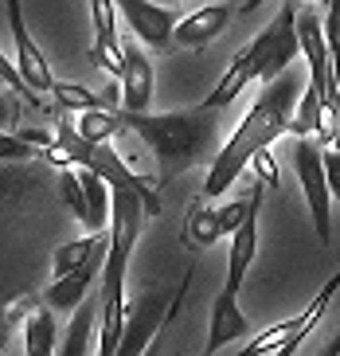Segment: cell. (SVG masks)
Here are the masks:
<instances>
[{"instance_id": "cell-1", "label": "cell", "mask_w": 340, "mask_h": 356, "mask_svg": "<svg viewBox=\"0 0 340 356\" xmlns=\"http://www.w3.org/2000/svg\"><path fill=\"white\" fill-rule=\"evenodd\" d=\"M301 95H305V90H301V79L289 71V67L278 79L262 83L254 106L243 114L235 134L227 137L223 145H219V153L211 157V172H207V180H204V200L223 196V192L250 168V161H254L262 149H270L282 134H289Z\"/></svg>"}, {"instance_id": "cell-2", "label": "cell", "mask_w": 340, "mask_h": 356, "mask_svg": "<svg viewBox=\"0 0 340 356\" xmlns=\"http://www.w3.org/2000/svg\"><path fill=\"white\" fill-rule=\"evenodd\" d=\"M219 114L200 102L196 110H172V114H149V110H122L125 129L141 137L149 153L156 157V188L172 184L180 172L196 168L216 153Z\"/></svg>"}, {"instance_id": "cell-3", "label": "cell", "mask_w": 340, "mask_h": 356, "mask_svg": "<svg viewBox=\"0 0 340 356\" xmlns=\"http://www.w3.org/2000/svg\"><path fill=\"white\" fill-rule=\"evenodd\" d=\"M145 216H149V204L137 188H113V223H110V254H106V270H102V329H98V353L102 356H118L125 333V270H129V259H133V247L141 239Z\"/></svg>"}, {"instance_id": "cell-4", "label": "cell", "mask_w": 340, "mask_h": 356, "mask_svg": "<svg viewBox=\"0 0 340 356\" xmlns=\"http://www.w3.org/2000/svg\"><path fill=\"white\" fill-rule=\"evenodd\" d=\"M298 55H301L298 8H293V4H282V12L270 20V28H262V32L231 59V67L223 71V79H219L216 90L204 98V106L227 110V106L235 102L243 90H250L254 83L262 86V83H270V79H278Z\"/></svg>"}, {"instance_id": "cell-5", "label": "cell", "mask_w": 340, "mask_h": 356, "mask_svg": "<svg viewBox=\"0 0 340 356\" xmlns=\"http://www.w3.org/2000/svg\"><path fill=\"white\" fill-rule=\"evenodd\" d=\"M55 134H59V145L71 153L74 165H86V168H94V172H102L113 188H137L145 196V204H149V216H161V196H156V184H149L145 177H137V172L125 165V157L110 145V141H90V137H83L79 129H74V122H59V126H55Z\"/></svg>"}, {"instance_id": "cell-6", "label": "cell", "mask_w": 340, "mask_h": 356, "mask_svg": "<svg viewBox=\"0 0 340 356\" xmlns=\"http://www.w3.org/2000/svg\"><path fill=\"white\" fill-rule=\"evenodd\" d=\"M293 172H298L301 192H305V204H309L317 243L329 247L332 243V188H329L325 153L313 145V137H298V141H293Z\"/></svg>"}, {"instance_id": "cell-7", "label": "cell", "mask_w": 340, "mask_h": 356, "mask_svg": "<svg viewBox=\"0 0 340 356\" xmlns=\"http://www.w3.org/2000/svg\"><path fill=\"white\" fill-rule=\"evenodd\" d=\"M337 290H340V270L332 274L325 286H321L317 298H313V302L305 305L298 317H289V321L274 325V329H266V333H258L254 341L243 348V356H289V353H298V345L313 333V325H317L321 317H325V309L332 305Z\"/></svg>"}, {"instance_id": "cell-8", "label": "cell", "mask_w": 340, "mask_h": 356, "mask_svg": "<svg viewBox=\"0 0 340 356\" xmlns=\"http://www.w3.org/2000/svg\"><path fill=\"white\" fill-rule=\"evenodd\" d=\"M180 305V293L172 298H156V293H141L133 305H129V317H125V333L122 345H118V356H141L149 348V341L156 337V329L172 317V309Z\"/></svg>"}, {"instance_id": "cell-9", "label": "cell", "mask_w": 340, "mask_h": 356, "mask_svg": "<svg viewBox=\"0 0 340 356\" xmlns=\"http://www.w3.org/2000/svg\"><path fill=\"white\" fill-rule=\"evenodd\" d=\"M125 24L133 28V35L145 43V47H156L165 51L168 43L176 40V12L168 4H156V0H118Z\"/></svg>"}, {"instance_id": "cell-10", "label": "cell", "mask_w": 340, "mask_h": 356, "mask_svg": "<svg viewBox=\"0 0 340 356\" xmlns=\"http://www.w3.org/2000/svg\"><path fill=\"white\" fill-rule=\"evenodd\" d=\"M4 12H8V28H12V43H16V67L24 71V79H28L35 90H51L55 79H51V67H47V59H43L40 43L31 40L28 24H24V0H4Z\"/></svg>"}, {"instance_id": "cell-11", "label": "cell", "mask_w": 340, "mask_h": 356, "mask_svg": "<svg viewBox=\"0 0 340 356\" xmlns=\"http://www.w3.org/2000/svg\"><path fill=\"white\" fill-rule=\"evenodd\" d=\"M254 208H250V216L243 220V227L231 235V254H227V282L223 290L227 293H238L243 290V278H247L250 262H254V251H258V211H262V192H266V184L262 180H254Z\"/></svg>"}, {"instance_id": "cell-12", "label": "cell", "mask_w": 340, "mask_h": 356, "mask_svg": "<svg viewBox=\"0 0 340 356\" xmlns=\"http://www.w3.org/2000/svg\"><path fill=\"white\" fill-rule=\"evenodd\" d=\"M106 254H110V247H102L98 254H90V259H86L79 270H71V274H63V278H55V282L43 290V302L51 305V309H79V305L86 302V293H90L94 278H102Z\"/></svg>"}, {"instance_id": "cell-13", "label": "cell", "mask_w": 340, "mask_h": 356, "mask_svg": "<svg viewBox=\"0 0 340 356\" xmlns=\"http://www.w3.org/2000/svg\"><path fill=\"white\" fill-rule=\"evenodd\" d=\"M247 329H250V321L243 317V309H238V293L219 290L216 293V305H211V325H207L204 353L216 356L223 345H231V341H238V337H247Z\"/></svg>"}, {"instance_id": "cell-14", "label": "cell", "mask_w": 340, "mask_h": 356, "mask_svg": "<svg viewBox=\"0 0 340 356\" xmlns=\"http://www.w3.org/2000/svg\"><path fill=\"white\" fill-rule=\"evenodd\" d=\"M137 43H125L122 110H149V102H153V63L145 59V51L137 47Z\"/></svg>"}, {"instance_id": "cell-15", "label": "cell", "mask_w": 340, "mask_h": 356, "mask_svg": "<svg viewBox=\"0 0 340 356\" xmlns=\"http://www.w3.org/2000/svg\"><path fill=\"white\" fill-rule=\"evenodd\" d=\"M227 20H231V12L223 4H204L200 12H192V16H184L176 24V43L180 47H207L211 40L223 35Z\"/></svg>"}, {"instance_id": "cell-16", "label": "cell", "mask_w": 340, "mask_h": 356, "mask_svg": "<svg viewBox=\"0 0 340 356\" xmlns=\"http://www.w3.org/2000/svg\"><path fill=\"white\" fill-rule=\"evenodd\" d=\"M102 247H110V231H86L83 239H71L55 247V262H51V278H63V274L79 270L90 254H98Z\"/></svg>"}, {"instance_id": "cell-17", "label": "cell", "mask_w": 340, "mask_h": 356, "mask_svg": "<svg viewBox=\"0 0 340 356\" xmlns=\"http://www.w3.org/2000/svg\"><path fill=\"white\" fill-rule=\"evenodd\" d=\"M24 353L28 356H51L55 353V314L51 305L47 309H31L24 317Z\"/></svg>"}, {"instance_id": "cell-18", "label": "cell", "mask_w": 340, "mask_h": 356, "mask_svg": "<svg viewBox=\"0 0 340 356\" xmlns=\"http://www.w3.org/2000/svg\"><path fill=\"white\" fill-rule=\"evenodd\" d=\"M94 317H102V302L94 305L86 298L71 317V329L63 337V356H86L90 353V341H94Z\"/></svg>"}, {"instance_id": "cell-19", "label": "cell", "mask_w": 340, "mask_h": 356, "mask_svg": "<svg viewBox=\"0 0 340 356\" xmlns=\"http://www.w3.org/2000/svg\"><path fill=\"white\" fill-rule=\"evenodd\" d=\"M223 220H219V208H204V204H196V208L188 211V223H184V243H192V247H211L216 239H223Z\"/></svg>"}, {"instance_id": "cell-20", "label": "cell", "mask_w": 340, "mask_h": 356, "mask_svg": "<svg viewBox=\"0 0 340 356\" xmlns=\"http://www.w3.org/2000/svg\"><path fill=\"white\" fill-rule=\"evenodd\" d=\"M74 129L83 137H90V141H110L118 129H125V122H122V110H102V106H94V110H83V114H79Z\"/></svg>"}, {"instance_id": "cell-21", "label": "cell", "mask_w": 340, "mask_h": 356, "mask_svg": "<svg viewBox=\"0 0 340 356\" xmlns=\"http://www.w3.org/2000/svg\"><path fill=\"white\" fill-rule=\"evenodd\" d=\"M59 192H63V204L79 216V223H86L90 216V204H86V184H83V165H71V168H59Z\"/></svg>"}, {"instance_id": "cell-22", "label": "cell", "mask_w": 340, "mask_h": 356, "mask_svg": "<svg viewBox=\"0 0 340 356\" xmlns=\"http://www.w3.org/2000/svg\"><path fill=\"white\" fill-rule=\"evenodd\" d=\"M51 98L63 106V110H79V114L106 102L102 95H94V90H86V86H79V83H55L51 86Z\"/></svg>"}, {"instance_id": "cell-23", "label": "cell", "mask_w": 340, "mask_h": 356, "mask_svg": "<svg viewBox=\"0 0 340 356\" xmlns=\"http://www.w3.org/2000/svg\"><path fill=\"white\" fill-rule=\"evenodd\" d=\"M35 153H40V149L31 145L24 134H16V129H4V134H0V157L4 161H24V157H35Z\"/></svg>"}, {"instance_id": "cell-24", "label": "cell", "mask_w": 340, "mask_h": 356, "mask_svg": "<svg viewBox=\"0 0 340 356\" xmlns=\"http://www.w3.org/2000/svg\"><path fill=\"white\" fill-rule=\"evenodd\" d=\"M250 172H254L266 188H274V184H278V165H274V153H270V149H262V153L250 161Z\"/></svg>"}, {"instance_id": "cell-25", "label": "cell", "mask_w": 340, "mask_h": 356, "mask_svg": "<svg viewBox=\"0 0 340 356\" xmlns=\"http://www.w3.org/2000/svg\"><path fill=\"white\" fill-rule=\"evenodd\" d=\"M35 305H40V298H35V293H24V298H16V302L8 305V314H4V325L24 321V317H28L31 309H35Z\"/></svg>"}, {"instance_id": "cell-26", "label": "cell", "mask_w": 340, "mask_h": 356, "mask_svg": "<svg viewBox=\"0 0 340 356\" xmlns=\"http://www.w3.org/2000/svg\"><path fill=\"white\" fill-rule=\"evenodd\" d=\"M325 168H329V188H332V200L340 204V145L325 149Z\"/></svg>"}, {"instance_id": "cell-27", "label": "cell", "mask_w": 340, "mask_h": 356, "mask_svg": "<svg viewBox=\"0 0 340 356\" xmlns=\"http://www.w3.org/2000/svg\"><path fill=\"white\" fill-rule=\"evenodd\" d=\"M325 356H340V333H337V337H332L329 345H325Z\"/></svg>"}, {"instance_id": "cell-28", "label": "cell", "mask_w": 340, "mask_h": 356, "mask_svg": "<svg viewBox=\"0 0 340 356\" xmlns=\"http://www.w3.org/2000/svg\"><path fill=\"white\" fill-rule=\"evenodd\" d=\"M165 4H176V0H165Z\"/></svg>"}]
</instances>
